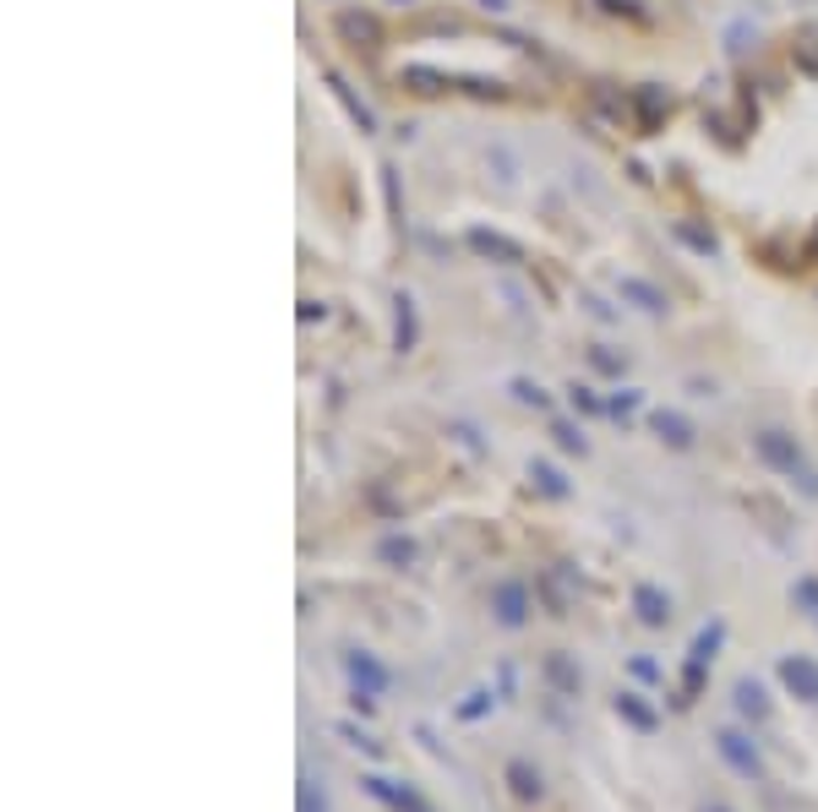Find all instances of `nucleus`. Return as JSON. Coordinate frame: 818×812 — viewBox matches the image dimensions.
Returning a JSON list of instances; mask_svg holds the SVG:
<instances>
[{"mask_svg": "<svg viewBox=\"0 0 818 812\" xmlns=\"http://www.w3.org/2000/svg\"><path fill=\"white\" fill-rule=\"evenodd\" d=\"M633 611H639L644 627H666V622H671V595L655 589V584H639V589H633Z\"/></svg>", "mask_w": 818, "mask_h": 812, "instance_id": "6e6552de", "label": "nucleus"}, {"mask_svg": "<svg viewBox=\"0 0 818 812\" xmlns=\"http://www.w3.org/2000/svg\"><path fill=\"white\" fill-rule=\"evenodd\" d=\"M655 432H660L671 448H687V442H693V432H687V421H682V415H655Z\"/></svg>", "mask_w": 818, "mask_h": 812, "instance_id": "4468645a", "label": "nucleus"}, {"mask_svg": "<svg viewBox=\"0 0 818 812\" xmlns=\"http://www.w3.org/2000/svg\"><path fill=\"white\" fill-rule=\"evenodd\" d=\"M541 671H546V682L562 692V698H579L584 692V671L573 665V654H562V649H551L546 660H541Z\"/></svg>", "mask_w": 818, "mask_h": 812, "instance_id": "423d86ee", "label": "nucleus"}, {"mask_svg": "<svg viewBox=\"0 0 818 812\" xmlns=\"http://www.w3.org/2000/svg\"><path fill=\"white\" fill-rule=\"evenodd\" d=\"M338 34H344V39H365V50H376V39H382L376 23H371V17H355V12L338 17Z\"/></svg>", "mask_w": 818, "mask_h": 812, "instance_id": "ddd939ff", "label": "nucleus"}, {"mask_svg": "<svg viewBox=\"0 0 818 812\" xmlns=\"http://www.w3.org/2000/svg\"><path fill=\"white\" fill-rule=\"evenodd\" d=\"M360 785H365V790H371L376 801H387L393 812H432V807H426V801H421L416 790H409V785H393V779H382V774H365Z\"/></svg>", "mask_w": 818, "mask_h": 812, "instance_id": "0eeeda50", "label": "nucleus"}, {"mask_svg": "<svg viewBox=\"0 0 818 812\" xmlns=\"http://www.w3.org/2000/svg\"><path fill=\"white\" fill-rule=\"evenodd\" d=\"M780 682H785L802 703H818V660H807V654H785V660H780Z\"/></svg>", "mask_w": 818, "mask_h": 812, "instance_id": "39448f33", "label": "nucleus"}, {"mask_svg": "<svg viewBox=\"0 0 818 812\" xmlns=\"http://www.w3.org/2000/svg\"><path fill=\"white\" fill-rule=\"evenodd\" d=\"M344 671H349V682H355V692H365V698H376V692H387V665H382L376 654H365V649H355V654H344Z\"/></svg>", "mask_w": 818, "mask_h": 812, "instance_id": "20e7f679", "label": "nucleus"}, {"mask_svg": "<svg viewBox=\"0 0 818 812\" xmlns=\"http://www.w3.org/2000/svg\"><path fill=\"white\" fill-rule=\"evenodd\" d=\"M492 611H497L503 627H524V616H530V589H524L519 578H503V584L492 589Z\"/></svg>", "mask_w": 818, "mask_h": 812, "instance_id": "7ed1b4c3", "label": "nucleus"}, {"mask_svg": "<svg viewBox=\"0 0 818 812\" xmlns=\"http://www.w3.org/2000/svg\"><path fill=\"white\" fill-rule=\"evenodd\" d=\"M503 779H508V790H513L519 801H541V796H546V779H541V769H535L530 758H513V763L503 769Z\"/></svg>", "mask_w": 818, "mask_h": 812, "instance_id": "1a4fd4ad", "label": "nucleus"}, {"mask_svg": "<svg viewBox=\"0 0 818 812\" xmlns=\"http://www.w3.org/2000/svg\"><path fill=\"white\" fill-rule=\"evenodd\" d=\"M535 589L546 595L551 616H568V605H573V600H568V589H562V573H557V567H551V573H541V584H535Z\"/></svg>", "mask_w": 818, "mask_h": 812, "instance_id": "f8f14e48", "label": "nucleus"}, {"mask_svg": "<svg viewBox=\"0 0 818 812\" xmlns=\"http://www.w3.org/2000/svg\"><path fill=\"white\" fill-rule=\"evenodd\" d=\"M492 703H497V698H492V692H486V687H481V692H470V698H464V703H459V720H481V714H486V709H492Z\"/></svg>", "mask_w": 818, "mask_h": 812, "instance_id": "dca6fc26", "label": "nucleus"}, {"mask_svg": "<svg viewBox=\"0 0 818 812\" xmlns=\"http://www.w3.org/2000/svg\"><path fill=\"white\" fill-rule=\"evenodd\" d=\"M611 709H617V714H622V720H628L633 730H644V736H649V730L660 725V720H655V709H649V703H644L639 692H617V703H611Z\"/></svg>", "mask_w": 818, "mask_h": 812, "instance_id": "9b49d317", "label": "nucleus"}, {"mask_svg": "<svg viewBox=\"0 0 818 812\" xmlns=\"http://www.w3.org/2000/svg\"><path fill=\"white\" fill-rule=\"evenodd\" d=\"M753 448H758V459H764L769 470H780V475H796V470H802V448H796V437H785V432H758Z\"/></svg>", "mask_w": 818, "mask_h": 812, "instance_id": "f03ea898", "label": "nucleus"}, {"mask_svg": "<svg viewBox=\"0 0 818 812\" xmlns=\"http://www.w3.org/2000/svg\"><path fill=\"white\" fill-rule=\"evenodd\" d=\"M715 752L726 758V769L731 774H742V779H764V758H758V747L742 736V730H715Z\"/></svg>", "mask_w": 818, "mask_h": 812, "instance_id": "f257e3e1", "label": "nucleus"}, {"mask_svg": "<svg viewBox=\"0 0 818 812\" xmlns=\"http://www.w3.org/2000/svg\"><path fill=\"white\" fill-rule=\"evenodd\" d=\"M736 714H742V720H753V725H764V720H769V698H764V687H758L753 676H742V682H736Z\"/></svg>", "mask_w": 818, "mask_h": 812, "instance_id": "9d476101", "label": "nucleus"}, {"mask_svg": "<svg viewBox=\"0 0 818 812\" xmlns=\"http://www.w3.org/2000/svg\"><path fill=\"white\" fill-rule=\"evenodd\" d=\"M295 812H327V796H322L311 779H300V801H295Z\"/></svg>", "mask_w": 818, "mask_h": 812, "instance_id": "f3484780", "label": "nucleus"}, {"mask_svg": "<svg viewBox=\"0 0 818 812\" xmlns=\"http://www.w3.org/2000/svg\"><path fill=\"white\" fill-rule=\"evenodd\" d=\"M557 442H562L568 453H584V437H579L573 426H557Z\"/></svg>", "mask_w": 818, "mask_h": 812, "instance_id": "aec40b11", "label": "nucleus"}, {"mask_svg": "<svg viewBox=\"0 0 818 812\" xmlns=\"http://www.w3.org/2000/svg\"><path fill=\"white\" fill-rule=\"evenodd\" d=\"M698 812H731V807H720V801H709V807H698Z\"/></svg>", "mask_w": 818, "mask_h": 812, "instance_id": "4be33fe9", "label": "nucleus"}, {"mask_svg": "<svg viewBox=\"0 0 818 812\" xmlns=\"http://www.w3.org/2000/svg\"><path fill=\"white\" fill-rule=\"evenodd\" d=\"M633 676H639V682H655L660 671H655V660H633Z\"/></svg>", "mask_w": 818, "mask_h": 812, "instance_id": "412c9836", "label": "nucleus"}, {"mask_svg": "<svg viewBox=\"0 0 818 812\" xmlns=\"http://www.w3.org/2000/svg\"><path fill=\"white\" fill-rule=\"evenodd\" d=\"M791 600H796L802 611H813V616H818V578H802V584L791 589Z\"/></svg>", "mask_w": 818, "mask_h": 812, "instance_id": "a211bd4d", "label": "nucleus"}, {"mask_svg": "<svg viewBox=\"0 0 818 812\" xmlns=\"http://www.w3.org/2000/svg\"><path fill=\"white\" fill-rule=\"evenodd\" d=\"M409 557H416L409 540H382V562H409Z\"/></svg>", "mask_w": 818, "mask_h": 812, "instance_id": "6ab92c4d", "label": "nucleus"}, {"mask_svg": "<svg viewBox=\"0 0 818 812\" xmlns=\"http://www.w3.org/2000/svg\"><path fill=\"white\" fill-rule=\"evenodd\" d=\"M530 475H535V486H541V491H546V497H562V491H568V486H562V475H557V470H551V464H535V470H530Z\"/></svg>", "mask_w": 818, "mask_h": 812, "instance_id": "2eb2a0df", "label": "nucleus"}]
</instances>
